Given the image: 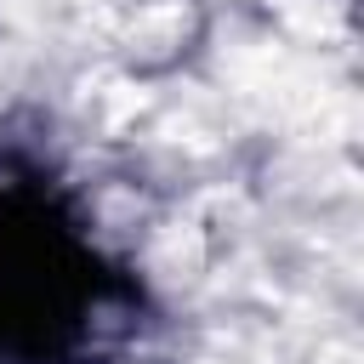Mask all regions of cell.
Listing matches in <instances>:
<instances>
[{
  "mask_svg": "<svg viewBox=\"0 0 364 364\" xmlns=\"http://www.w3.org/2000/svg\"><path fill=\"white\" fill-rule=\"evenodd\" d=\"M131 296L68 210L34 188H0V358L63 364L91 341V313Z\"/></svg>",
  "mask_w": 364,
  "mask_h": 364,
  "instance_id": "1",
  "label": "cell"
}]
</instances>
